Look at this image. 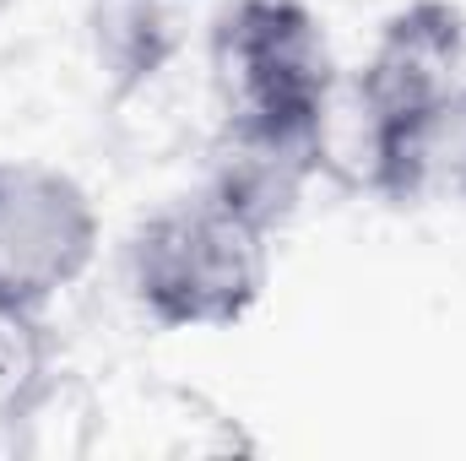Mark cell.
Here are the masks:
<instances>
[{"instance_id":"obj_5","label":"cell","mask_w":466,"mask_h":461,"mask_svg":"<svg viewBox=\"0 0 466 461\" xmlns=\"http://www.w3.org/2000/svg\"><path fill=\"white\" fill-rule=\"evenodd\" d=\"M385 201H461L466 207V82L418 119L380 179Z\"/></svg>"},{"instance_id":"obj_2","label":"cell","mask_w":466,"mask_h":461,"mask_svg":"<svg viewBox=\"0 0 466 461\" xmlns=\"http://www.w3.org/2000/svg\"><path fill=\"white\" fill-rule=\"evenodd\" d=\"M271 277V223L207 185L168 201L130 239V293L163 332L238 326Z\"/></svg>"},{"instance_id":"obj_1","label":"cell","mask_w":466,"mask_h":461,"mask_svg":"<svg viewBox=\"0 0 466 461\" xmlns=\"http://www.w3.org/2000/svg\"><path fill=\"white\" fill-rule=\"evenodd\" d=\"M223 147L320 169L342 93L331 38L304 0H233L212 22Z\"/></svg>"},{"instance_id":"obj_3","label":"cell","mask_w":466,"mask_h":461,"mask_svg":"<svg viewBox=\"0 0 466 461\" xmlns=\"http://www.w3.org/2000/svg\"><path fill=\"white\" fill-rule=\"evenodd\" d=\"M461 60L466 22L451 0H407L396 16H385L348 93L352 119H358V163H363L369 190H380L407 130L461 82Z\"/></svg>"},{"instance_id":"obj_4","label":"cell","mask_w":466,"mask_h":461,"mask_svg":"<svg viewBox=\"0 0 466 461\" xmlns=\"http://www.w3.org/2000/svg\"><path fill=\"white\" fill-rule=\"evenodd\" d=\"M93 196L49 163H0V304L44 315L98 255Z\"/></svg>"},{"instance_id":"obj_6","label":"cell","mask_w":466,"mask_h":461,"mask_svg":"<svg viewBox=\"0 0 466 461\" xmlns=\"http://www.w3.org/2000/svg\"><path fill=\"white\" fill-rule=\"evenodd\" d=\"M49 385V337L33 310L0 304V424L27 418Z\"/></svg>"}]
</instances>
